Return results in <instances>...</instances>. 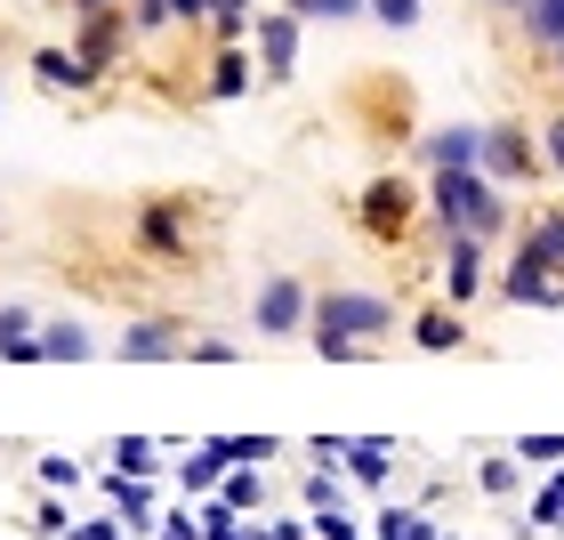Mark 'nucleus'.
<instances>
[{"instance_id": "1", "label": "nucleus", "mask_w": 564, "mask_h": 540, "mask_svg": "<svg viewBox=\"0 0 564 540\" xmlns=\"http://www.w3.org/2000/svg\"><path fill=\"white\" fill-rule=\"evenodd\" d=\"M427 218H435V235L500 242L508 235V186H492L484 170H435L427 177Z\"/></svg>"}, {"instance_id": "2", "label": "nucleus", "mask_w": 564, "mask_h": 540, "mask_svg": "<svg viewBox=\"0 0 564 540\" xmlns=\"http://www.w3.org/2000/svg\"><path fill=\"white\" fill-rule=\"evenodd\" d=\"M403 323V306L388 291H364V282H323L315 291V323H306V347L323 339H388Z\"/></svg>"}, {"instance_id": "3", "label": "nucleus", "mask_w": 564, "mask_h": 540, "mask_svg": "<svg viewBox=\"0 0 564 540\" xmlns=\"http://www.w3.org/2000/svg\"><path fill=\"white\" fill-rule=\"evenodd\" d=\"M194 218H202L194 194H145L130 210V250L153 267H186L194 259Z\"/></svg>"}, {"instance_id": "4", "label": "nucleus", "mask_w": 564, "mask_h": 540, "mask_svg": "<svg viewBox=\"0 0 564 540\" xmlns=\"http://www.w3.org/2000/svg\"><path fill=\"white\" fill-rule=\"evenodd\" d=\"M420 210H427V194L412 186V177H395V170L364 177V194H355V226H364V242H379V250H403V242H412Z\"/></svg>"}, {"instance_id": "5", "label": "nucleus", "mask_w": 564, "mask_h": 540, "mask_svg": "<svg viewBox=\"0 0 564 540\" xmlns=\"http://www.w3.org/2000/svg\"><path fill=\"white\" fill-rule=\"evenodd\" d=\"M484 177H492V186H541V177H549L541 130H524L517 114L484 121Z\"/></svg>"}, {"instance_id": "6", "label": "nucleus", "mask_w": 564, "mask_h": 540, "mask_svg": "<svg viewBox=\"0 0 564 540\" xmlns=\"http://www.w3.org/2000/svg\"><path fill=\"white\" fill-rule=\"evenodd\" d=\"M250 323H259V339H306V323H315V282L306 274H259Z\"/></svg>"}, {"instance_id": "7", "label": "nucleus", "mask_w": 564, "mask_h": 540, "mask_svg": "<svg viewBox=\"0 0 564 540\" xmlns=\"http://www.w3.org/2000/svg\"><path fill=\"white\" fill-rule=\"evenodd\" d=\"M299 33H306L299 9H259V24H250V48H259V82L267 89H282L299 73Z\"/></svg>"}, {"instance_id": "8", "label": "nucleus", "mask_w": 564, "mask_h": 540, "mask_svg": "<svg viewBox=\"0 0 564 540\" xmlns=\"http://www.w3.org/2000/svg\"><path fill=\"white\" fill-rule=\"evenodd\" d=\"M500 306H541V315H564V274H549L541 259H524V250H508V267L492 274Z\"/></svg>"}, {"instance_id": "9", "label": "nucleus", "mask_w": 564, "mask_h": 540, "mask_svg": "<svg viewBox=\"0 0 564 540\" xmlns=\"http://www.w3.org/2000/svg\"><path fill=\"white\" fill-rule=\"evenodd\" d=\"M121 364H186V323L177 315H130L113 339Z\"/></svg>"}, {"instance_id": "10", "label": "nucleus", "mask_w": 564, "mask_h": 540, "mask_svg": "<svg viewBox=\"0 0 564 540\" xmlns=\"http://www.w3.org/2000/svg\"><path fill=\"white\" fill-rule=\"evenodd\" d=\"M130 33H138L130 9H82V17H73V48H82L97 73H113L121 57H130Z\"/></svg>"}, {"instance_id": "11", "label": "nucleus", "mask_w": 564, "mask_h": 540, "mask_svg": "<svg viewBox=\"0 0 564 540\" xmlns=\"http://www.w3.org/2000/svg\"><path fill=\"white\" fill-rule=\"evenodd\" d=\"M484 250H492V242H476V235H444V267H435V282H444V299H452V306H476L484 291H492V274H484Z\"/></svg>"}, {"instance_id": "12", "label": "nucleus", "mask_w": 564, "mask_h": 540, "mask_svg": "<svg viewBox=\"0 0 564 540\" xmlns=\"http://www.w3.org/2000/svg\"><path fill=\"white\" fill-rule=\"evenodd\" d=\"M33 82H41V89H57V97H89L97 82H106V73H97L73 41H65V48H57V41H41V48H33Z\"/></svg>"}, {"instance_id": "13", "label": "nucleus", "mask_w": 564, "mask_h": 540, "mask_svg": "<svg viewBox=\"0 0 564 540\" xmlns=\"http://www.w3.org/2000/svg\"><path fill=\"white\" fill-rule=\"evenodd\" d=\"M259 89V48L235 41V48H210V73H202V97L210 106H235V97Z\"/></svg>"}, {"instance_id": "14", "label": "nucleus", "mask_w": 564, "mask_h": 540, "mask_svg": "<svg viewBox=\"0 0 564 540\" xmlns=\"http://www.w3.org/2000/svg\"><path fill=\"white\" fill-rule=\"evenodd\" d=\"M420 162L435 170H484V121H444V130L420 138Z\"/></svg>"}, {"instance_id": "15", "label": "nucleus", "mask_w": 564, "mask_h": 540, "mask_svg": "<svg viewBox=\"0 0 564 540\" xmlns=\"http://www.w3.org/2000/svg\"><path fill=\"white\" fill-rule=\"evenodd\" d=\"M403 331H412V347H420V355H459V347H468V315H459L452 299L420 306V315L403 323Z\"/></svg>"}, {"instance_id": "16", "label": "nucleus", "mask_w": 564, "mask_h": 540, "mask_svg": "<svg viewBox=\"0 0 564 540\" xmlns=\"http://www.w3.org/2000/svg\"><path fill=\"white\" fill-rule=\"evenodd\" d=\"M226 468H235V460H226L218 444H210V435H202V444H186V452H177V493H186V500H218V484H226Z\"/></svg>"}, {"instance_id": "17", "label": "nucleus", "mask_w": 564, "mask_h": 540, "mask_svg": "<svg viewBox=\"0 0 564 540\" xmlns=\"http://www.w3.org/2000/svg\"><path fill=\"white\" fill-rule=\"evenodd\" d=\"M517 250H524V259H541L549 274H564V202H549V210H532L517 226Z\"/></svg>"}, {"instance_id": "18", "label": "nucleus", "mask_w": 564, "mask_h": 540, "mask_svg": "<svg viewBox=\"0 0 564 540\" xmlns=\"http://www.w3.org/2000/svg\"><path fill=\"white\" fill-rule=\"evenodd\" d=\"M339 460H347V476L364 484V493H388L395 484V444H379V435H347Z\"/></svg>"}, {"instance_id": "19", "label": "nucleus", "mask_w": 564, "mask_h": 540, "mask_svg": "<svg viewBox=\"0 0 564 540\" xmlns=\"http://www.w3.org/2000/svg\"><path fill=\"white\" fill-rule=\"evenodd\" d=\"M106 500H113V517H130V532L162 525V493H153L145 476H106Z\"/></svg>"}, {"instance_id": "20", "label": "nucleus", "mask_w": 564, "mask_h": 540, "mask_svg": "<svg viewBox=\"0 0 564 540\" xmlns=\"http://www.w3.org/2000/svg\"><path fill=\"white\" fill-rule=\"evenodd\" d=\"M371 532H379V540H459V532H444V525H435L427 508H403V500H379Z\"/></svg>"}, {"instance_id": "21", "label": "nucleus", "mask_w": 564, "mask_h": 540, "mask_svg": "<svg viewBox=\"0 0 564 540\" xmlns=\"http://www.w3.org/2000/svg\"><path fill=\"white\" fill-rule=\"evenodd\" d=\"M517 33L541 48V57H556V48H564V0H524V9H517Z\"/></svg>"}, {"instance_id": "22", "label": "nucleus", "mask_w": 564, "mask_h": 540, "mask_svg": "<svg viewBox=\"0 0 564 540\" xmlns=\"http://www.w3.org/2000/svg\"><path fill=\"white\" fill-rule=\"evenodd\" d=\"M41 355H48V364H89L97 339H89V323L57 315V323H41Z\"/></svg>"}, {"instance_id": "23", "label": "nucleus", "mask_w": 564, "mask_h": 540, "mask_svg": "<svg viewBox=\"0 0 564 540\" xmlns=\"http://www.w3.org/2000/svg\"><path fill=\"white\" fill-rule=\"evenodd\" d=\"M218 500L235 508V517H250V525H259V517H267V468H226Z\"/></svg>"}, {"instance_id": "24", "label": "nucleus", "mask_w": 564, "mask_h": 540, "mask_svg": "<svg viewBox=\"0 0 564 540\" xmlns=\"http://www.w3.org/2000/svg\"><path fill=\"white\" fill-rule=\"evenodd\" d=\"M476 493H484V500H517V493H524V468H517V452H492V460H476Z\"/></svg>"}, {"instance_id": "25", "label": "nucleus", "mask_w": 564, "mask_h": 540, "mask_svg": "<svg viewBox=\"0 0 564 540\" xmlns=\"http://www.w3.org/2000/svg\"><path fill=\"white\" fill-rule=\"evenodd\" d=\"M524 525H532V532H564V468H556V476L541 484V493H532Z\"/></svg>"}, {"instance_id": "26", "label": "nucleus", "mask_w": 564, "mask_h": 540, "mask_svg": "<svg viewBox=\"0 0 564 540\" xmlns=\"http://www.w3.org/2000/svg\"><path fill=\"white\" fill-rule=\"evenodd\" d=\"M282 9H299L306 24H355V17H371V0H282Z\"/></svg>"}, {"instance_id": "27", "label": "nucleus", "mask_w": 564, "mask_h": 540, "mask_svg": "<svg viewBox=\"0 0 564 540\" xmlns=\"http://www.w3.org/2000/svg\"><path fill=\"white\" fill-rule=\"evenodd\" d=\"M210 444H218L226 460H235V468H267V460L282 452V444H274V435H210Z\"/></svg>"}, {"instance_id": "28", "label": "nucleus", "mask_w": 564, "mask_h": 540, "mask_svg": "<svg viewBox=\"0 0 564 540\" xmlns=\"http://www.w3.org/2000/svg\"><path fill=\"white\" fill-rule=\"evenodd\" d=\"M153 460H162L153 435H121V444H113V476H153Z\"/></svg>"}, {"instance_id": "29", "label": "nucleus", "mask_w": 564, "mask_h": 540, "mask_svg": "<svg viewBox=\"0 0 564 540\" xmlns=\"http://www.w3.org/2000/svg\"><path fill=\"white\" fill-rule=\"evenodd\" d=\"M299 493H306V517H315V508H347V484L330 476V468H306Z\"/></svg>"}, {"instance_id": "30", "label": "nucleus", "mask_w": 564, "mask_h": 540, "mask_svg": "<svg viewBox=\"0 0 564 540\" xmlns=\"http://www.w3.org/2000/svg\"><path fill=\"white\" fill-rule=\"evenodd\" d=\"M33 468H41V484H48V493H73V484H82V460H73V452H41Z\"/></svg>"}, {"instance_id": "31", "label": "nucleus", "mask_w": 564, "mask_h": 540, "mask_svg": "<svg viewBox=\"0 0 564 540\" xmlns=\"http://www.w3.org/2000/svg\"><path fill=\"white\" fill-rule=\"evenodd\" d=\"M315 540H379L371 525H355L347 508H315Z\"/></svg>"}, {"instance_id": "32", "label": "nucleus", "mask_w": 564, "mask_h": 540, "mask_svg": "<svg viewBox=\"0 0 564 540\" xmlns=\"http://www.w3.org/2000/svg\"><path fill=\"white\" fill-rule=\"evenodd\" d=\"M427 0H371V24H388V33H412Z\"/></svg>"}, {"instance_id": "33", "label": "nucleus", "mask_w": 564, "mask_h": 540, "mask_svg": "<svg viewBox=\"0 0 564 540\" xmlns=\"http://www.w3.org/2000/svg\"><path fill=\"white\" fill-rule=\"evenodd\" d=\"M17 339H41V323H33V306H0V355H9Z\"/></svg>"}, {"instance_id": "34", "label": "nucleus", "mask_w": 564, "mask_h": 540, "mask_svg": "<svg viewBox=\"0 0 564 540\" xmlns=\"http://www.w3.org/2000/svg\"><path fill=\"white\" fill-rule=\"evenodd\" d=\"M235 339H218V331H202V339H186V364H235Z\"/></svg>"}, {"instance_id": "35", "label": "nucleus", "mask_w": 564, "mask_h": 540, "mask_svg": "<svg viewBox=\"0 0 564 540\" xmlns=\"http://www.w3.org/2000/svg\"><path fill=\"white\" fill-rule=\"evenodd\" d=\"M517 460H532V468H556V460H564V435H517Z\"/></svg>"}, {"instance_id": "36", "label": "nucleus", "mask_w": 564, "mask_h": 540, "mask_svg": "<svg viewBox=\"0 0 564 540\" xmlns=\"http://www.w3.org/2000/svg\"><path fill=\"white\" fill-rule=\"evenodd\" d=\"M130 17H138V33H145V41L177 24V9H170V0H130Z\"/></svg>"}, {"instance_id": "37", "label": "nucleus", "mask_w": 564, "mask_h": 540, "mask_svg": "<svg viewBox=\"0 0 564 540\" xmlns=\"http://www.w3.org/2000/svg\"><path fill=\"white\" fill-rule=\"evenodd\" d=\"M259 540H315V517H259Z\"/></svg>"}, {"instance_id": "38", "label": "nucleus", "mask_w": 564, "mask_h": 540, "mask_svg": "<svg viewBox=\"0 0 564 540\" xmlns=\"http://www.w3.org/2000/svg\"><path fill=\"white\" fill-rule=\"evenodd\" d=\"M541 153H549V177H564V106L541 121Z\"/></svg>"}, {"instance_id": "39", "label": "nucleus", "mask_w": 564, "mask_h": 540, "mask_svg": "<svg viewBox=\"0 0 564 540\" xmlns=\"http://www.w3.org/2000/svg\"><path fill=\"white\" fill-rule=\"evenodd\" d=\"M177 9V24H186V33H210V17H218V0H170Z\"/></svg>"}, {"instance_id": "40", "label": "nucleus", "mask_w": 564, "mask_h": 540, "mask_svg": "<svg viewBox=\"0 0 564 540\" xmlns=\"http://www.w3.org/2000/svg\"><path fill=\"white\" fill-rule=\"evenodd\" d=\"M33 525H41V540H65V532H73L65 500H41V508H33Z\"/></svg>"}, {"instance_id": "41", "label": "nucleus", "mask_w": 564, "mask_h": 540, "mask_svg": "<svg viewBox=\"0 0 564 540\" xmlns=\"http://www.w3.org/2000/svg\"><path fill=\"white\" fill-rule=\"evenodd\" d=\"M65 9L82 17V9H130V0H65Z\"/></svg>"}, {"instance_id": "42", "label": "nucleus", "mask_w": 564, "mask_h": 540, "mask_svg": "<svg viewBox=\"0 0 564 540\" xmlns=\"http://www.w3.org/2000/svg\"><path fill=\"white\" fill-rule=\"evenodd\" d=\"M484 9H492V17H517V9H524V0H484Z\"/></svg>"}, {"instance_id": "43", "label": "nucleus", "mask_w": 564, "mask_h": 540, "mask_svg": "<svg viewBox=\"0 0 564 540\" xmlns=\"http://www.w3.org/2000/svg\"><path fill=\"white\" fill-rule=\"evenodd\" d=\"M556 82H564V48H556Z\"/></svg>"}]
</instances>
